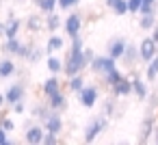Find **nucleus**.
Segmentation results:
<instances>
[{
  "label": "nucleus",
  "mask_w": 158,
  "mask_h": 145,
  "mask_svg": "<svg viewBox=\"0 0 158 145\" xmlns=\"http://www.w3.org/2000/svg\"><path fill=\"white\" fill-rule=\"evenodd\" d=\"M41 126H44V130H46V132L61 134V132H63V117H61V113L50 110V115H48V117L41 121Z\"/></svg>",
  "instance_id": "nucleus-7"
},
{
  "label": "nucleus",
  "mask_w": 158,
  "mask_h": 145,
  "mask_svg": "<svg viewBox=\"0 0 158 145\" xmlns=\"http://www.w3.org/2000/svg\"><path fill=\"white\" fill-rule=\"evenodd\" d=\"M24 95H26V87H24L22 82H15V85H11V87L5 91V104H7V106H13L15 102L24 100Z\"/></svg>",
  "instance_id": "nucleus-8"
},
{
  "label": "nucleus",
  "mask_w": 158,
  "mask_h": 145,
  "mask_svg": "<svg viewBox=\"0 0 158 145\" xmlns=\"http://www.w3.org/2000/svg\"><path fill=\"white\" fill-rule=\"evenodd\" d=\"M136 48H139V61H143V63L152 61V59L158 54V44H156L152 37H143Z\"/></svg>",
  "instance_id": "nucleus-6"
},
{
  "label": "nucleus",
  "mask_w": 158,
  "mask_h": 145,
  "mask_svg": "<svg viewBox=\"0 0 158 145\" xmlns=\"http://www.w3.org/2000/svg\"><path fill=\"white\" fill-rule=\"evenodd\" d=\"M0 37H5V22H0Z\"/></svg>",
  "instance_id": "nucleus-42"
},
{
  "label": "nucleus",
  "mask_w": 158,
  "mask_h": 145,
  "mask_svg": "<svg viewBox=\"0 0 158 145\" xmlns=\"http://www.w3.org/2000/svg\"><path fill=\"white\" fill-rule=\"evenodd\" d=\"M76 95H78L80 106H85V108H93V106L98 104V100H100V89H98L95 85H85Z\"/></svg>",
  "instance_id": "nucleus-3"
},
{
  "label": "nucleus",
  "mask_w": 158,
  "mask_h": 145,
  "mask_svg": "<svg viewBox=\"0 0 158 145\" xmlns=\"http://www.w3.org/2000/svg\"><path fill=\"white\" fill-rule=\"evenodd\" d=\"M156 44H158V24H154V28H152V35H149Z\"/></svg>",
  "instance_id": "nucleus-41"
},
{
  "label": "nucleus",
  "mask_w": 158,
  "mask_h": 145,
  "mask_svg": "<svg viewBox=\"0 0 158 145\" xmlns=\"http://www.w3.org/2000/svg\"><path fill=\"white\" fill-rule=\"evenodd\" d=\"M33 2L39 7L41 13H52V11H56V0H33Z\"/></svg>",
  "instance_id": "nucleus-28"
},
{
  "label": "nucleus",
  "mask_w": 158,
  "mask_h": 145,
  "mask_svg": "<svg viewBox=\"0 0 158 145\" xmlns=\"http://www.w3.org/2000/svg\"><path fill=\"white\" fill-rule=\"evenodd\" d=\"M121 76H123V74L119 72V67H115V69H110V72H106V74H104V85H106V87H113Z\"/></svg>",
  "instance_id": "nucleus-32"
},
{
  "label": "nucleus",
  "mask_w": 158,
  "mask_h": 145,
  "mask_svg": "<svg viewBox=\"0 0 158 145\" xmlns=\"http://www.w3.org/2000/svg\"><path fill=\"white\" fill-rule=\"evenodd\" d=\"M104 5L115 13V15H128V2L126 0H104Z\"/></svg>",
  "instance_id": "nucleus-19"
},
{
  "label": "nucleus",
  "mask_w": 158,
  "mask_h": 145,
  "mask_svg": "<svg viewBox=\"0 0 158 145\" xmlns=\"http://www.w3.org/2000/svg\"><path fill=\"white\" fill-rule=\"evenodd\" d=\"M26 28H28V33H39V31L44 28L41 18H39V15H28V20H26Z\"/></svg>",
  "instance_id": "nucleus-27"
},
{
  "label": "nucleus",
  "mask_w": 158,
  "mask_h": 145,
  "mask_svg": "<svg viewBox=\"0 0 158 145\" xmlns=\"http://www.w3.org/2000/svg\"><path fill=\"white\" fill-rule=\"evenodd\" d=\"M115 113H117V102H115V97H108V100L102 104V115L110 119Z\"/></svg>",
  "instance_id": "nucleus-30"
},
{
  "label": "nucleus",
  "mask_w": 158,
  "mask_h": 145,
  "mask_svg": "<svg viewBox=\"0 0 158 145\" xmlns=\"http://www.w3.org/2000/svg\"><path fill=\"white\" fill-rule=\"evenodd\" d=\"M82 48H85V41L82 37H72V48L67 52V59L63 61V74L69 78L74 74H82V69H87V59L82 54Z\"/></svg>",
  "instance_id": "nucleus-1"
},
{
  "label": "nucleus",
  "mask_w": 158,
  "mask_h": 145,
  "mask_svg": "<svg viewBox=\"0 0 158 145\" xmlns=\"http://www.w3.org/2000/svg\"><path fill=\"white\" fill-rule=\"evenodd\" d=\"M154 123H156V117H154V115H147V117L141 121V128H139V143H147V141H152Z\"/></svg>",
  "instance_id": "nucleus-9"
},
{
  "label": "nucleus",
  "mask_w": 158,
  "mask_h": 145,
  "mask_svg": "<svg viewBox=\"0 0 158 145\" xmlns=\"http://www.w3.org/2000/svg\"><path fill=\"white\" fill-rule=\"evenodd\" d=\"M20 46H22V41H20L18 37H11V39H7V41L2 44V52H5V54H15V56H18Z\"/></svg>",
  "instance_id": "nucleus-23"
},
{
  "label": "nucleus",
  "mask_w": 158,
  "mask_h": 145,
  "mask_svg": "<svg viewBox=\"0 0 158 145\" xmlns=\"http://www.w3.org/2000/svg\"><path fill=\"white\" fill-rule=\"evenodd\" d=\"M5 106V93H0V108Z\"/></svg>",
  "instance_id": "nucleus-43"
},
{
  "label": "nucleus",
  "mask_w": 158,
  "mask_h": 145,
  "mask_svg": "<svg viewBox=\"0 0 158 145\" xmlns=\"http://www.w3.org/2000/svg\"><path fill=\"white\" fill-rule=\"evenodd\" d=\"M15 74V63L11 59H2L0 61V78H11Z\"/></svg>",
  "instance_id": "nucleus-22"
},
{
  "label": "nucleus",
  "mask_w": 158,
  "mask_h": 145,
  "mask_svg": "<svg viewBox=\"0 0 158 145\" xmlns=\"http://www.w3.org/2000/svg\"><path fill=\"white\" fill-rule=\"evenodd\" d=\"M82 54H85V59H87V67H89V61H91L95 54H93V50H91V48H82Z\"/></svg>",
  "instance_id": "nucleus-38"
},
{
  "label": "nucleus",
  "mask_w": 158,
  "mask_h": 145,
  "mask_svg": "<svg viewBox=\"0 0 158 145\" xmlns=\"http://www.w3.org/2000/svg\"><path fill=\"white\" fill-rule=\"evenodd\" d=\"M56 91H61V80H59V74H52V76L41 85V93H44L46 97H50V95L56 93Z\"/></svg>",
  "instance_id": "nucleus-17"
},
{
  "label": "nucleus",
  "mask_w": 158,
  "mask_h": 145,
  "mask_svg": "<svg viewBox=\"0 0 158 145\" xmlns=\"http://www.w3.org/2000/svg\"><path fill=\"white\" fill-rule=\"evenodd\" d=\"M119 61H123L126 67H134L139 63V48L134 44H126V50H123V54H121Z\"/></svg>",
  "instance_id": "nucleus-14"
},
{
  "label": "nucleus",
  "mask_w": 158,
  "mask_h": 145,
  "mask_svg": "<svg viewBox=\"0 0 158 145\" xmlns=\"http://www.w3.org/2000/svg\"><path fill=\"white\" fill-rule=\"evenodd\" d=\"M130 82H132V93L141 100V102H145L147 97H149V89H147V80H143V78H139V76H134V78H130Z\"/></svg>",
  "instance_id": "nucleus-12"
},
{
  "label": "nucleus",
  "mask_w": 158,
  "mask_h": 145,
  "mask_svg": "<svg viewBox=\"0 0 158 145\" xmlns=\"http://www.w3.org/2000/svg\"><path fill=\"white\" fill-rule=\"evenodd\" d=\"M41 59H44V50H41V48H37V46H31L26 61H28V63H39Z\"/></svg>",
  "instance_id": "nucleus-33"
},
{
  "label": "nucleus",
  "mask_w": 158,
  "mask_h": 145,
  "mask_svg": "<svg viewBox=\"0 0 158 145\" xmlns=\"http://www.w3.org/2000/svg\"><path fill=\"white\" fill-rule=\"evenodd\" d=\"M61 24H63V22H61V15H56V11L46 13V24H44V26H46L50 33H56V31L61 28Z\"/></svg>",
  "instance_id": "nucleus-21"
},
{
  "label": "nucleus",
  "mask_w": 158,
  "mask_h": 145,
  "mask_svg": "<svg viewBox=\"0 0 158 145\" xmlns=\"http://www.w3.org/2000/svg\"><path fill=\"white\" fill-rule=\"evenodd\" d=\"M46 65H48V72H50V74H61V72H63V61H61L56 54H48Z\"/></svg>",
  "instance_id": "nucleus-24"
},
{
  "label": "nucleus",
  "mask_w": 158,
  "mask_h": 145,
  "mask_svg": "<svg viewBox=\"0 0 158 145\" xmlns=\"http://www.w3.org/2000/svg\"><path fill=\"white\" fill-rule=\"evenodd\" d=\"M48 115H50V106H48L46 102H44V104H37V106H33V117H35V119L44 121Z\"/></svg>",
  "instance_id": "nucleus-31"
},
{
  "label": "nucleus",
  "mask_w": 158,
  "mask_h": 145,
  "mask_svg": "<svg viewBox=\"0 0 158 145\" xmlns=\"http://www.w3.org/2000/svg\"><path fill=\"white\" fill-rule=\"evenodd\" d=\"M63 48H65V39H63L61 35H50L48 41H46L44 52H46V54H56V52H61Z\"/></svg>",
  "instance_id": "nucleus-15"
},
{
  "label": "nucleus",
  "mask_w": 158,
  "mask_h": 145,
  "mask_svg": "<svg viewBox=\"0 0 158 145\" xmlns=\"http://www.w3.org/2000/svg\"><path fill=\"white\" fill-rule=\"evenodd\" d=\"M152 141H154V143H158V119H156V123H154V130H152Z\"/></svg>",
  "instance_id": "nucleus-40"
},
{
  "label": "nucleus",
  "mask_w": 158,
  "mask_h": 145,
  "mask_svg": "<svg viewBox=\"0 0 158 145\" xmlns=\"http://www.w3.org/2000/svg\"><path fill=\"white\" fill-rule=\"evenodd\" d=\"M156 7H158V0H141L139 15H143V13H156Z\"/></svg>",
  "instance_id": "nucleus-29"
},
{
  "label": "nucleus",
  "mask_w": 158,
  "mask_h": 145,
  "mask_svg": "<svg viewBox=\"0 0 158 145\" xmlns=\"http://www.w3.org/2000/svg\"><path fill=\"white\" fill-rule=\"evenodd\" d=\"M110 91H113V95H115V97H128V95L132 93V82H130V78L121 76V78L110 87Z\"/></svg>",
  "instance_id": "nucleus-11"
},
{
  "label": "nucleus",
  "mask_w": 158,
  "mask_h": 145,
  "mask_svg": "<svg viewBox=\"0 0 158 145\" xmlns=\"http://www.w3.org/2000/svg\"><path fill=\"white\" fill-rule=\"evenodd\" d=\"M41 143H44V145H56V143H59V134H54V132H44Z\"/></svg>",
  "instance_id": "nucleus-35"
},
{
  "label": "nucleus",
  "mask_w": 158,
  "mask_h": 145,
  "mask_svg": "<svg viewBox=\"0 0 158 145\" xmlns=\"http://www.w3.org/2000/svg\"><path fill=\"white\" fill-rule=\"evenodd\" d=\"M89 67H91V72H93V74L104 76L106 72H110V69H115V67H117V61H115V59H110L108 54H102V56H93V59L89 61Z\"/></svg>",
  "instance_id": "nucleus-4"
},
{
  "label": "nucleus",
  "mask_w": 158,
  "mask_h": 145,
  "mask_svg": "<svg viewBox=\"0 0 158 145\" xmlns=\"http://www.w3.org/2000/svg\"><path fill=\"white\" fill-rule=\"evenodd\" d=\"M46 104L50 106V110L63 113V110L67 108V97H65V93H63V91H56V93H52V95L48 97V102H46Z\"/></svg>",
  "instance_id": "nucleus-13"
},
{
  "label": "nucleus",
  "mask_w": 158,
  "mask_h": 145,
  "mask_svg": "<svg viewBox=\"0 0 158 145\" xmlns=\"http://www.w3.org/2000/svg\"><path fill=\"white\" fill-rule=\"evenodd\" d=\"M82 87H85V78H82V74H74V76H69V80H67V89H69L72 93H78Z\"/></svg>",
  "instance_id": "nucleus-25"
},
{
  "label": "nucleus",
  "mask_w": 158,
  "mask_h": 145,
  "mask_svg": "<svg viewBox=\"0 0 158 145\" xmlns=\"http://www.w3.org/2000/svg\"><path fill=\"white\" fill-rule=\"evenodd\" d=\"M145 65H147V67H145V80H147V82H154V80L158 78V54H156L152 61H147Z\"/></svg>",
  "instance_id": "nucleus-20"
},
{
  "label": "nucleus",
  "mask_w": 158,
  "mask_h": 145,
  "mask_svg": "<svg viewBox=\"0 0 158 145\" xmlns=\"http://www.w3.org/2000/svg\"><path fill=\"white\" fill-rule=\"evenodd\" d=\"M44 126H28V130H26V134H24V141L28 143V145H39L41 143V139H44Z\"/></svg>",
  "instance_id": "nucleus-16"
},
{
  "label": "nucleus",
  "mask_w": 158,
  "mask_h": 145,
  "mask_svg": "<svg viewBox=\"0 0 158 145\" xmlns=\"http://www.w3.org/2000/svg\"><path fill=\"white\" fill-rule=\"evenodd\" d=\"M106 128H108V117H104V115L93 117V119L87 123V128H85V143H93Z\"/></svg>",
  "instance_id": "nucleus-2"
},
{
  "label": "nucleus",
  "mask_w": 158,
  "mask_h": 145,
  "mask_svg": "<svg viewBox=\"0 0 158 145\" xmlns=\"http://www.w3.org/2000/svg\"><path fill=\"white\" fill-rule=\"evenodd\" d=\"M126 39H121V37H115V39H110L108 41V46H106V54L110 56V59H115V61H119L121 59V54H123V50H126Z\"/></svg>",
  "instance_id": "nucleus-10"
},
{
  "label": "nucleus",
  "mask_w": 158,
  "mask_h": 145,
  "mask_svg": "<svg viewBox=\"0 0 158 145\" xmlns=\"http://www.w3.org/2000/svg\"><path fill=\"white\" fill-rule=\"evenodd\" d=\"M154 24H156V13H143V15L139 18V26H141L143 31H152Z\"/></svg>",
  "instance_id": "nucleus-26"
},
{
  "label": "nucleus",
  "mask_w": 158,
  "mask_h": 145,
  "mask_svg": "<svg viewBox=\"0 0 158 145\" xmlns=\"http://www.w3.org/2000/svg\"><path fill=\"white\" fill-rule=\"evenodd\" d=\"M20 28H22V20H18V18L9 15V18H7V22H5V37H7V39L18 37Z\"/></svg>",
  "instance_id": "nucleus-18"
},
{
  "label": "nucleus",
  "mask_w": 158,
  "mask_h": 145,
  "mask_svg": "<svg viewBox=\"0 0 158 145\" xmlns=\"http://www.w3.org/2000/svg\"><path fill=\"white\" fill-rule=\"evenodd\" d=\"M126 2H128V13H139L141 0H126Z\"/></svg>",
  "instance_id": "nucleus-36"
},
{
  "label": "nucleus",
  "mask_w": 158,
  "mask_h": 145,
  "mask_svg": "<svg viewBox=\"0 0 158 145\" xmlns=\"http://www.w3.org/2000/svg\"><path fill=\"white\" fill-rule=\"evenodd\" d=\"M9 143H11V139H9V132L0 128V145H9Z\"/></svg>",
  "instance_id": "nucleus-37"
},
{
  "label": "nucleus",
  "mask_w": 158,
  "mask_h": 145,
  "mask_svg": "<svg viewBox=\"0 0 158 145\" xmlns=\"http://www.w3.org/2000/svg\"><path fill=\"white\" fill-rule=\"evenodd\" d=\"M61 26L65 28V33H67L69 39H72V37H78L80 31H82V15H80L78 11H72V13L65 18V22H63Z\"/></svg>",
  "instance_id": "nucleus-5"
},
{
  "label": "nucleus",
  "mask_w": 158,
  "mask_h": 145,
  "mask_svg": "<svg viewBox=\"0 0 158 145\" xmlns=\"http://www.w3.org/2000/svg\"><path fill=\"white\" fill-rule=\"evenodd\" d=\"M13 113H18V115H22V113H24V100H20V102H15V104H13Z\"/></svg>",
  "instance_id": "nucleus-39"
},
{
  "label": "nucleus",
  "mask_w": 158,
  "mask_h": 145,
  "mask_svg": "<svg viewBox=\"0 0 158 145\" xmlns=\"http://www.w3.org/2000/svg\"><path fill=\"white\" fill-rule=\"evenodd\" d=\"M80 5V0H56V7L61 9V11H72V9H76Z\"/></svg>",
  "instance_id": "nucleus-34"
}]
</instances>
